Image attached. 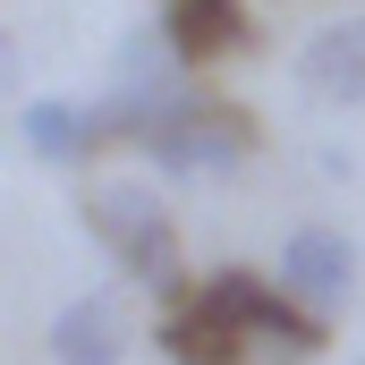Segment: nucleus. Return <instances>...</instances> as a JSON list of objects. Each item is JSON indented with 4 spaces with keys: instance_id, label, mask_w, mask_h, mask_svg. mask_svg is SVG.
<instances>
[{
    "instance_id": "obj_11",
    "label": "nucleus",
    "mask_w": 365,
    "mask_h": 365,
    "mask_svg": "<svg viewBox=\"0 0 365 365\" xmlns=\"http://www.w3.org/2000/svg\"><path fill=\"white\" fill-rule=\"evenodd\" d=\"M357 365H365V357H357Z\"/></svg>"
},
{
    "instance_id": "obj_8",
    "label": "nucleus",
    "mask_w": 365,
    "mask_h": 365,
    "mask_svg": "<svg viewBox=\"0 0 365 365\" xmlns=\"http://www.w3.org/2000/svg\"><path fill=\"white\" fill-rule=\"evenodd\" d=\"M51 365H128V323L110 297H68L51 314Z\"/></svg>"
},
{
    "instance_id": "obj_9",
    "label": "nucleus",
    "mask_w": 365,
    "mask_h": 365,
    "mask_svg": "<svg viewBox=\"0 0 365 365\" xmlns=\"http://www.w3.org/2000/svg\"><path fill=\"white\" fill-rule=\"evenodd\" d=\"M26 153H34L43 170H77V162H93V153H102L93 102H60V93L26 102Z\"/></svg>"
},
{
    "instance_id": "obj_3",
    "label": "nucleus",
    "mask_w": 365,
    "mask_h": 365,
    "mask_svg": "<svg viewBox=\"0 0 365 365\" xmlns=\"http://www.w3.org/2000/svg\"><path fill=\"white\" fill-rule=\"evenodd\" d=\"M255 110H238V102H212V93H187L170 102L153 128H145V153L170 170V179H221V170H238L247 153H255Z\"/></svg>"
},
{
    "instance_id": "obj_10",
    "label": "nucleus",
    "mask_w": 365,
    "mask_h": 365,
    "mask_svg": "<svg viewBox=\"0 0 365 365\" xmlns=\"http://www.w3.org/2000/svg\"><path fill=\"white\" fill-rule=\"evenodd\" d=\"M17 86V34H9V26H0V93Z\"/></svg>"
},
{
    "instance_id": "obj_2",
    "label": "nucleus",
    "mask_w": 365,
    "mask_h": 365,
    "mask_svg": "<svg viewBox=\"0 0 365 365\" xmlns=\"http://www.w3.org/2000/svg\"><path fill=\"white\" fill-rule=\"evenodd\" d=\"M204 297L230 314V331L247 340V357H255V365H306L314 349H323V314H314V306H297L280 280L247 272V264L212 272V280H204Z\"/></svg>"
},
{
    "instance_id": "obj_6",
    "label": "nucleus",
    "mask_w": 365,
    "mask_h": 365,
    "mask_svg": "<svg viewBox=\"0 0 365 365\" xmlns=\"http://www.w3.org/2000/svg\"><path fill=\"white\" fill-rule=\"evenodd\" d=\"M162 26H170V43H179L187 68H212L230 51H255L247 0H162Z\"/></svg>"
},
{
    "instance_id": "obj_1",
    "label": "nucleus",
    "mask_w": 365,
    "mask_h": 365,
    "mask_svg": "<svg viewBox=\"0 0 365 365\" xmlns=\"http://www.w3.org/2000/svg\"><path fill=\"white\" fill-rule=\"evenodd\" d=\"M86 230L102 238V255L119 264L128 280H145V289H162V297H179L187 289V255H179V221H170V204L153 195V187H86Z\"/></svg>"
},
{
    "instance_id": "obj_5",
    "label": "nucleus",
    "mask_w": 365,
    "mask_h": 365,
    "mask_svg": "<svg viewBox=\"0 0 365 365\" xmlns=\"http://www.w3.org/2000/svg\"><path fill=\"white\" fill-rule=\"evenodd\" d=\"M297 86L314 93V102H331V110L365 102V17H331V26L306 34V51H297Z\"/></svg>"
},
{
    "instance_id": "obj_7",
    "label": "nucleus",
    "mask_w": 365,
    "mask_h": 365,
    "mask_svg": "<svg viewBox=\"0 0 365 365\" xmlns=\"http://www.w3.org/2000/svg\"><path fill=\"white\" fill-rule=\"evenodd\" d=\"M162 357H170V365H255V357H247V340L230 331V314H221L204 289H179V297H170Z\"/></svg>"
},
{
    "instance_id": "obj_4",
    "label": "nucleus",
    "mask_w": 365,
    "mask_h": 365,
    "mask_svg": "<svg viewBox=\"0 0 365 365\" xmlns=\"http://www.w3.org/2000/svg\"><path fill=\"white\" fill-rule=\"evenodd\" d=\"M280 289L331 323V314L357 297V238H349V230H331V221L297 230V238L280 247Z\"/></svg>"
}]
</instances>
